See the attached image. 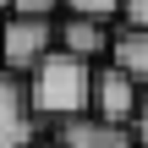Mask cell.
I'll return each mask as SVG.
<instances>
[{"mask_svg":"<svg viewBox=\"0 0 148 148\" xmlns=\"http://www.w3.org/2000/svg\"><path fill=\"white\" fill-rule=\"evenodd\" d=\"M93 60L88 55H71V49H49L33 71H27V93H33V110L38 121H71L82 110H93Z\"/></svg>","mask_w":148,"mask_h":148,"instance_id":"1","label":"cell"},{"mask_svg":"<svg viewBox=\"0 0 148 148\" xmlns=\"http://www.w3.org/2000/svg\"><path fill=\"white\" fill-rule=\"evenodd\" d=\"M55 22H60V16H22V11H5V16H0V66H11V71L27 77V71L60 44Z\"/></svg>","mask_w":148,"mask_h":148,"instance_id":"2","label":"cell"},{"mask_svg":"<svg viewBox=\"0 0 148 148\" xmlns=\"http://www.w3.org/2000/svg\"><path fill=\"white\" fill-rule=\"evenodd\" d=\"M38 143V110L27 93V77L0 66V148H33Z\"/></svg>","mask_w":148,"mask_h":148,"instance_id":"3","label":"cell"},{"mask_svg":"<svg viewBox=\"0 0 148 148\" xmlns=\"http://www.w3.org/2000/svg\"><path fill=\"white\" fill-rule=\"evenodd\" d=\"M55 143H66V148H143L137 143V126L104 121V115H93V110H82V115H71V121H55Z\"/></svg>","mask_w":148,"mask_h":148,"instance_id":"4","label":"cell"},{"mask_svg":"<svg viewBox=\"0 0 148 148\" xmlns=\"http://www.w3.org/2000/svg\"><path fill=\"white\" fill-rule=\"evenodd\" d=\"M137 110H143V82L126 77L115 60L99 66V71H93V115H104V121H126V126H132Z\"/></svg>","mask_w":148,"mask_h":148,"instance_id":"5","label":"cell"},{"mask_svg":"<svg viewBox=\"0 0 148 148\" xmlns=\"http://www.w3.org/2000/svg\"><path fill=\"white\" fill-rule=\"evenodd\" d=\"M55 33H60V49H71V55H88V60H99V55H110V33H115V27H104V16L60 11Z\"/></svg>","mask_w":148,"mask_h":148,"instance_id":"6","label":"cell"},{"mask_svg":"<svg viewBox=\"0 0 148 148\" xmlns=\"http://www.w3.org/2000/svg\"><path fill=\"white\" fill-rule=\"evenodd\" d=\"M110 60H115L126 77H137V82L148 88V27L121 22V27L110 33Z\"/></svg>","mask_w":148,"mask_h":148,"instance_id":"7","label":"cell"},{"mask_svg":"<svg viewBox=\"0 0 148 148\" xmlns=\"http://www.w3.org/2000/svg\"><path fill=\"white\" fill-rule=\"evenodd\" d=\"M66 11H82V16H121V0H66Z\"/></svg>","mask_w":148,"mask_h":148,"instance_id":"8","label":"cell"},{"mask_svg":"<svg viewBox=\"0 0 148 148\" xmlns=\"http://www.w3.org/2000/svg\"><path fill=\"white\" fill-rule=\"evenodd\" d=\"M11 11H22V16H60L66 0H11Z\"/></svg>","mask_w":148,"mask_h":148,"instance_id":"9","label":"cell"},{"mask_svg":"<svg viewBox=\"0 0 148 148\" xmlns=\"http://www.w3.org/2000/svg\"><path fill=\"white\" fill-rule=\"evenodd\" d=\"M121 22H132V27H148V0H121Z\"/></svg>","mask_w":148,"mask_h":148,"instance_id":"10","label":"cell"},{"mask_svg":"<svg viewBox=\"0 0 148 148\" xmlns=\"http://www.w3.org/2000/svg\"><path fill=\"white\" fill-rule=\"evenodd\" d=\"M132 126H137V143L148 148V88H143V110H137V121H132Z\"/></svg>","mask_w":148,"mask_h":148,"instance_id":"11","label":"cell"},{"mask_svg":"<svg viewBox=\"0 0 148 148\" xmlns=\"http://www.w3.org/2000/svg\"><path fill=\"white\" fill-rule=\"evenodd\" d=\"M33 148H66V143H33Z\"/></svg>","mask_w":148,"mask_h":148,"instance_id":"12","label":"cell"}]
</instances>
